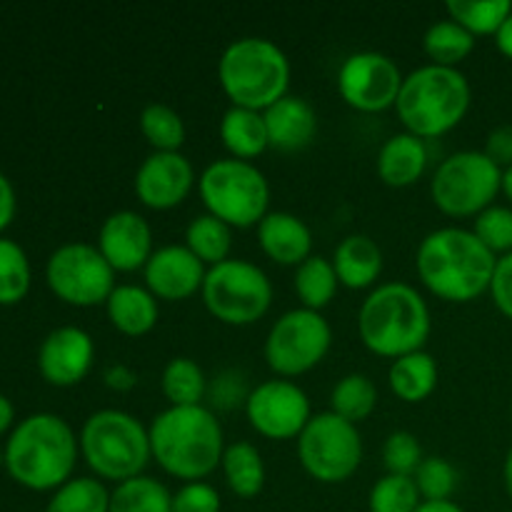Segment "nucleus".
Returning <instances> with one entry per match:
<instances>
[{"label": "nucleus", "instance_id": "nucleus-1", "mask_svg": "<svg viewBox=\"0 0 512 512\" xmlns=\"http://www.w3.org/2000/svg\"><path fill=\"white\" fill-rule=\"evenodd\" d=\"M498 258L473 230L438 228L418 245L415 268L425 288L448 303H473L488 293Z\"/></svg>", "mask_w": 512, "mask_h": 512}, {"label": "nucleus", "instance_id": "nucleus-2", "mask_svg": "<svg viewBox=\"0 0 512 512\" xmlns=\"http://www.w3.org/2000/svg\"><path fill=\"white\" fill-rule=\"evenodd\" d=\"M148 435L153 460L185 483H200L215 473L228 448L220 420L205 405L163 410L153 418Z\"/></svg>", "mask_w": 512, "mask_h": 512}, {"label": "nucleus", "instance_id": "nucleus-3", "mask_svg": "<svg viewBox=\"0 0 512 512\" xmlns=\"http://www.w3.org/2000/svg\"><path fill=\"white\" fill-rule=\"evenodd\" d=\"M80 443L73 428L55 413H35L20 420L5 443V468L23 488L58 490L73 475Z\"/></svg>", "mask_w": 512, "mask_h": 512}, {"label": "nucleus", "instance_id": "nucleus-4", "mask_svg": "<svg viewBox=\"0 0 512 512\" xmlns=\"http://www.w3.org/2000/svg\"><path fill=\"white\" fill-rule=\"evenodd\" d=\"M433 330L430 308L408 283H383L363 300L358 335L370 353L380 358H403L425 348Z\"/></svg>", "mask_w": 512, "mask_h": 512}, {"label": "nucleus", "instance_id": "nucleus-5", "mask_svg": "<svg viewBox=\"0 0 512 512\" xmlns=\"http://www.w3.org/2000/svg\"><path fill=\"white\" fill-rule=\"evenodd\" d=\"M470 98V83L458 68L428 63L405 75L395 113L405 125V133L433 140L463 123Z\"/></svg>", "mask_w": 512, "mask_h": 512}, {"label": "nucleus", "instance_id": "nucleus-6", "mask_svg": "<svg viewBox=\"0 0 512 512\" xmlns=\"http://www.w3.org/2000/svg\"><path fill=\"white\" fill-rule=\"evenodd\" d=\"M218 80L235 108L265 113L288 95L290 60L273 40L238 38L220 55Z\"/></svg>", "mask_w": 512, "mask_h": 512}, {"label": "nucleus", "instance_id": "nucleus-7", "mask_svg": "<svg viewBox=\"0 0 512 512\" xmlns=\"http://www.w3.org/2000/svg\"><path fill=\"white\" fill-rule=\"evenodd\" d=\"M80 455L100 480L125 483L148 468L150 435L148 428L125 410H98L85 420L80 430Z\"/></svg>", "mask_w": 512, "mask_h": 512}, {"label": "nucleus", "instance_id": "nucleus-8", "mask_svg": "<svg viewBox=\"0 0 512 512\" xmlns=\"http://www.w3.org/2000/svg\"><path fill=\"white\" fill-rule=\"evenodd\" d=\"M198 193L205 210L230 228H258L268 215L270 185L265 175L245 160H215L203 170Z\"/></svg>", "mask_w": 512, "mask_h": 512}, {"label": "nucleus", "instance_id": "nucleus-9", "mask_svg": "<svg viewBox=\"0 0 512 512\" xmlns=\"http://www.w3.org/2000/svg\"><path fill=\"white\" fill-rule=\"evenodd\" d=\"M503 193V170L483 150H460L435 170L430 198L450 218H478Z\"/></svg>", "mask_w": 512, "mask_h": 512}, {"label": "nucleus", "instance_id": "nucleus-10", "mask_svg": "<svg viewBox=\"0 0 512 512\" xmlns=\"http://www.w3.org/2000/svg\"><path fill=\"white\" fill-rule=\"evenodd\" d=\"M203 303L215 320L245 328L263 318L273 305V283L250 260L228 258L205 273Z\"/></svg>", "mask_w": 512, "mask_h": 512}, {"label": "nucleus", "instance_id": "nucleus-11", "mask_svg": "<svg viewBox=\"0 0 512 512\" xmlns=\"http://www.w3.org/2000/svg\"><path fill=\"white\" fill-rule=\"evenodd\" d=\"M298 460L318 483H345L363 463V438L358 425L348 423L333 410L313 415L298 438Z\"/></svg>", "mask_w": 512, "mask_h": 512}, {"label": "nucleus", "instance_id": "nucleus-12", "mask_svg": "<svg viewBox=\"0 0 512 512\" xmlns=\"http://www.w3.org/2000/svg\"><path fill=\"white\" fill-rule=\"evenodd\" d=\"M333 345V330L323 313L295 308L280 315L265 338V363L278 378H298L323 363Z\"/></svg>", "mask_w": 512, "mask_h": 512}, {"label": "nucleus", "instance_id": "nucleus-13", "mask_svg": "<svg viewBox=\"0 0 512 512\" xmlns=\"http://www.w3.org/2000/svg\"><path fill=\"white\" fill-rule=\"evenodd\" d=\"M45 280L53 295L75 308H95L108 303L115 290V270L100 255L98 245H60L45 265Z\"/></svg>", "mask_w": 512, "mask_h": 512}, {"label": "nucleus", "instance_id": "nucleus-14", "mask_svg": "<svg viewBox=\"0 0 512 512\" xmlns=\"http://www.w3.org/2000/svg\"><path fill=\"white\" fill-rule=\"evenodd\" d=\"M405 75L398 63L378 50H363L343 60L338 70V93L358 113H383L395 108Z\"/></svg>", "mask_w": 512, "mask_h": 512}, {"label": "nucleus", "instance_id": "nucleus-15", "mask_svg": "<svg viewBox=\"0 0 512 512\" xmlns=\"http://www.w3.org/2000/svg\"><path fill=\"white\" fill-rule=\"evenodd\" d=\"M245 415L250 428L268 440L300 438L310 423V400L293 380H265L253 388L245 400Z\"/></svg>", "mask_w": 512, "mask_h": 512}, {"label": "nucleus", "instance_id": "nucleus-16", "mask_svg": "<svg viewBox=\"0 0 512 512\" xmlns=\"http://www.w3.org/2000/svg\"><path fill=\"white\" fill-rule=\"evenodd\" d=\"M95 360V343L83 328L63 325L48 333L38 350V370L45 383L73 388L88 378Z\"/></svg>", "mask_w": 512, "mask_h": 512}, {"label": "nucleus", "instance_id": "nucleus-17", "mask_svg": "<svg viewBox=\"0 0 512 512\" xmlns=\"http://www.w3.org/2000/svg\"><path fill=\"white\" fill-rule=\"evenodd\" d=\"M195 185L193 163L183 153H153L135 173V195L150 210H173Z\"/></svg>", "mask_w": 512, "mask_h": 512}, {"label": "nucleus", "instance_id": "nucleus-18", "mask_svg": "<svg viewBox=\"0 0 512 512\" xmlns=\"http://www.w3.org/2000/svg\"><path fill=\"white\" fill-rule=\"evenodd\" d=\"M98 250L115 273H135L148 265L153 250V230L135 210H118L100 225Z\"/></svg>", "mask_w": 512, "mask_h": 512}, {"label": "nucleus", "instance_id": "nucleus-19", "mask_svg": "<svg viewBox=\"0 0 512 512\" xmlns=\"http://www.w3.org/2000/svg\"><path fill=\"white\" fill-rule=\"evenodd\" d=\"M205 265L185 245H165L150 255L143 268L145 288L158 300L180 303L193 298L205 283Z\"/></svg>", "mask_w": 512, "mask_h": 512}, {"label": "nucleus", "instance_id": "nucleus-20", "mask_svg": "<svg viewBox=\"0 0 512 512\" xmlns=\"http://www.w3.org/2000/svg\"><path fill=\"white\" fill-rule=\"evenodd\" d=\"M258 245L273 263L303 265L313 255V233L293 213H268L258 223Z\"/></svg>", "mask_w": 512, "mask_h": 512}, {"label": "nucleus", "instance_id": "nucleus-21", "mask_svg": "<svg viewBox=\"0 0 512 512\" xmlns=\"http://www.w3.org/2000/svg\"><path fill=\"white\" fill-rule=\"evenodd\" d=\"M265 128H268L270 148L295 153L313 143L318 133V115L308 100L298 95H285L278 103L270 105L263 113Z\"/></svg>", "mask_w": 512, "mask_h": 512}, {"label": "nucleus", "instance_id": "nucleus-22", "mask_svg": "<svg viewBox=\"0 0 512 512\" xmlns=\"http://www.w3.org/2000/svg\"><path fill=\"white\" fill-rule=\"evenodd\" d=\"M428 143L418 135L398 133L390 135L383 143L378 153V168L380 180L390 188H408L415 185L428 170Z\"/></svg>", "mask_w": 512, "mask_h": 512}, {"label": "nucleus", "instance_id": "nucleus-23", "mask_svg": "<svg viewBox=\"0 0 512 512\" xmlns=\"http://www.w3.org/2000/svg\"><path fill=\"white\" fill-rule=\"evenodd\" d=\"M333 268L340 285L350 290L373 288L383 273V250L368 235H348L333 253Z\"/></svg>", "mask_w": 512, "mask_h": 512}, {"label": "nucleus", "instance_id": "nucleus-24", "mask_svg": "<svg viewBox=\"0 0 512 512\" xmlns=\"http://www.w3.org/2000/svg\"><path fill=\"white\" fill-rule=\"evenodd\" d=\"M105 308L113 328L128 338L148 335L158 325V298L140 285H115Z\"/></svg>", "mask_w": 512, "mask_h": 512}, {"label": "nucleus", "instance_id": "nucleus-25", "mask_svg": "<svg viewBox=\"0 0 512 512\" xmlns=\"http://www.w3.org/2000/svg\"><path fill=\"white\" fill-rule=\"evenodd\" d=\"M220 140H223L225 150L235 160L250 163L253 158L263 155L270 148L263 113L248 108H235V105L228 108L223 120H220Z\"/></svg>", "mask_w": 512, "mask_h": 512}, {"label": "nucleus", "instance_id": "nucleus-26", "mask_svg": "<svg viewBox=\"0 0 512 512\" xmlns=\"http://www.w3.org/2000/svg\"><path fill=\"white\" fill-rule=\"evenodd\" d=\"M388 383L403 403H423L438 388V363L425 350L403 355L390 365Z\"/></svg>", "mask_w": 512, "mask_h": 512}, {"label": "nucleus", "instance_id": "nucleus-27", "mask_svg": "<svg viewBox=\"0 0 512 512\" xmlns=\"http://www.w3.org/2000/svg\"><path fill=\"white\" fill-rule=\"evenodd\" d=\"M225 475V483L233 490L238 498H255V495L263 493L265 488V463L260 450L253 443H238L228 445L223 455V463H220Z\"/></svg>", "mask_w": 512, "mask_h": 512}, {"label": "nucleus", "instance_id": "nucleus-28", "mask_svg": "<svg viewBox=\"0 0 512 512\" xmlns=\"http://www.w3.org/2000/svg\"><path fill=\"white\" fill-rule=\"evenodd\" d=\"M338 273L333 268V260L323 255H310L303 265L295 268V293H298L303 308L320 313L333 303L338 293Z\"/></svg>", "mask_w": 512, "mask_h": 512}, {"label": "nucleus", "instance_id": "nucleus-29", "mask_svg": "<svg viewBox=\"0 0 512 512\" xmlns=\"http://www.w3.org/2000/svg\"><path fill=\"white\" fill-rule=\"evenodd\" d=\"M185 248L195 255L203 265H220L230 258L233 248V228L223 220L213 218L210 213L198 215L190 220L185 230Z\"/></svg>", "mask_w": 512, "mask_h": 512}, {"label": "nucleus", "instance_id": "nucleus-30", "mask_svg": "<svg viewBox=\"0 0 512 512\" xmlns=\"http://www.w3.org/2000/svg\"><path fill=\"white\" fill-rule=\"evenodd\" d=\"M423 50L433 65H440V68H458L475 50V35H470L455 20H438L425 33Z\"/></svg>", "mask_w": 512, "mask_h": 512}, {"label": "nucleus", "instance_id": "nucleus-31", "mask_svg": "<svg viewBox=\"0 0 512 512\" xmlns=\"http://www.w3.org/2000/svg\"><path fill=\"white\" fill-rule=\"evenodd\" d=\"M110 512H173V493L160 480L138 475L115 485Z\"/></svg>", "mask_w": 512, "mask_h": 512}, {"label": "nucleus", "instance_id": "nucleus-32", "mask_svg": "<svg viewBox=\"0 0 512 512\" xmlns=\"http://www.w3.org/2000/svg\"><path fill=\"white\" fill-rule=\"evenodd\" d=\"M160 390L170 408H190V405H203L208 393V380L200 365L190 358H173L163 370Z\"/></svg>", "mask_w": 512, "mask_h": 512}, {"label": "nucleus", "instance_id": "nucleus-33", "mask_svg": "<svg viewBox=\"0 0 512 512\" xmlns=\"http://www.w3.org/2000/svg\"><path fill=\"white\" fill-rule=\"evenodd\" d=\"M330 405H333L335 415L358 425L373 415L375 405H378V388L368 375L350 373L338 380L333 395H330Z\"/></svg>", "mask_w": 512, "mask_h": 512}, {"label": "nucleus", "instance_id": "nucleus-34", "mask_svg": "<svg viewBox=\"0 0 512 512\" xmlns=\"http://www.w3.org/2000/svg\"><path fill=\"white\" fill-rule=\"evenodd\" d=\"M450 20L463 25L470 35H498L505 20L510 18V0H450L445 5Z\"/></svg>", "mask_w": 512, "mask_h": 512}, {"label": "nucleus", "instance_id": "nucleus-35", "mask_svg": "<svg viewBox=\"0 0 512 512\" xmlns=\"http://www.w3.org/2000/svg\"><path fill=\"white\" fill-rule=\"evenodd\" d=\"M140 133L155 153H180L185 143V123L178 110L163 103L145 105L140 113Z\"/></svg>", "mask_w": 512, "mask_h": 512}, {"label": "nucleus", "instance_id": "nucleus-36", "mask_svg": "<svg viewBox=\"0 0 512 512\" xmlns=\"http://www.w3.org/2000/svg\"><path fill=\"white\" fill-rule=\"evenodd\" d=\"M45 512H110V493L98 478H70L55 490Z\"/></svg>", "mask_w": 512, "mask_h": 512}, {"label": "nucleus", "instance_id": "nucleus-37", "mask_svg": "<svg viewBox=\"0 0 512 512\" xmlns=\"http://www.w3.org/2000/svg\"><path fill=\"white\" fill-rule=\"evenodd\" d=\"M30 290V260L15 240L0 238V305H18Z\"/></svg>", "mask_w": 512, "mask_h": 512}, {"label": "nucleus", "instance_id": "nucleus-38", "mask_svg": "<svg viewBox=\"0 0 512 512\" xmlns=\"http://www.w3.org/2000/svg\"><path fill=\"white\" fill-rule=\"evenodd\" d=\"M423 503L418 485L405 475H383L368 498L370 512H415Z\"/></svg>", "mask_w": 512, "mask_h": 512}, {"label": "nucleus", "instance_id": "nucleus-39", "mask_svg": "<svg viewBox=\"0 0 512 512\" xmlns=\"http://www.w3.org/2000/svg\"><path fill=\"white\" fill-rule=\"evenodd\" d=\"M473 233L478 235L480 243L495 255L512 253V208L508 205H490L488 210L475 218Z\"/></svg>", "mask_w": 512, "mask_h": 512}, {"label": "nucleus", "instance_id": "nucleus-40", "mask_svg": "<svg viewBox=\"0 0 512 512\" xmlns=\"http://www.w3.org/2000/svg\"><path fill=\"white\" fill-rule=\"evenodd\" d=\"M418 493L425 503L450 500L458 490V470L445 458H425L413 475Z\"/></svg>", "mask_w": 512, "mask_h": 512}, {"label": "nucleus", "instance_id": "nucleus-41", "mask_svg": "<svg viewBox=\"0 0 512 512\" xmlns=\"http://www.w3.org/2000/svg\"><path fill=\"white\" fill-rule=\"evenodd\" d=\"M423 448H420L418 438L408 430H395L388 435L383 445V463L390 475H405L413 478L415 470L423 463Z\"/></svg>", "mask_w": 512, "mask_h": 512}, {"label": "nucleus", "instance_id": "nucleus-42", "mask_svg": "<svg viewBox=\"0 0 512 512\" xmlns=\"http://www.w3.org/2000/svg\"><path fill=\"white\" fill-rule=\"evenodd\" d=\"M173 512H220V495L210 483H185L173 493Z\"/></svg>", "mask_w": 512, "mask_h": 512}, {"label": "nucleus", "instance_id": "nucleus-43", "mask_svg": "<svg viewBox=\"0 0 512 512\" xmlns=\"http://www.w3.org/2000/svg\"><path fill=\"white\" fill-rule=\"evenodd\" d=\"M490 295H493L495 308L512 320V253L498 258L493 283H490Z\"/></svg>", "mask_w": 512, "mask_h": 512}, {"label": "nucleus", "instance_id": "nucleus-44", "mask_svg": "<svg viewBox=\"0 0 512 512\" xmlns=\"http://www.w3.org/2000/svg\"><path fill=\"white\" fill-rule=\"evenodd\" d=\"M485 155L498 165L500 170L510 168L512 165V125H498L490 130L488 140H485Z\"/></svg>", "mask_w": 512, "mask_h": 512}, {"label": "nucleus", "instance_id": "nucleus-45", "mask_svg": "<svg viewBox=\"0 0 512 512\" xmlns=\"http://www.w3.org/2000/svg\"><path fill=\"white\" fill-rule=\"evenodd\" d=\"M238 375L235 373H223L220 380L213 388V400L220 408H233L240 400H248V395H243V383H238Z\"/></svg>", "mask_w": 512, "mask_h": 512}, {"label": "nucleus", "instance_id": "nucleus-46", "mask_svg": "<svg viewBox=\"0 0 512 512\" xmlns=\"http://www.w3.org/2000/svg\"><path fill=\"white\" fill-rule=\"evenodd\" d=\"M15 208H18V200H15L13 183L0 173V230H5L13 223Z\"/></svg>", "mask_w": 512, "mask_h": 512}, {"label": "nucleus", "instance_id": "nucleus-47", "mask_svg": "<svg viewBox=\"0 0 512 512\" xmlns=\"http://www.w3.org/2000/svg\"><path fill=\"white\" fill-rule=\"evenodd\" d=\"M105 385H108L110 390H118V393H128V390H133L135 385V373L128 368V365H110L108 370H105L103 375Z\"/></svg>", "mask_w": 512, "mask_h": 512}, {"label": "nucleus", "instance_id": "nucleus-48", "mask_svg": "<svg viewBox=\"0 0 512 512\" xmlns=\"http://www.w3.org/2000/svg\"><path fill=\"white\" fill-rule=\"evenodd\" d=\"M495 45H498V50L505 55V58L512 60V13L503 23V28L498 30V35H495Z\"/></svg>", "mask_w": 512, "mask_h": 512}, {"label": "nucleus", "instance_id": "nucleus-49", "mask_svg": "<svg viewBox=\"0 0 512 512\" xmlns=\"http://www.w3.org/2000/svg\"><path fill=\"white\" fill-rule=\"evenodd\" d=\"M15 420V408L13 403H10L8 398H5L3 393H0V435L5 433V430H10V425H13Z\"/></svg>", "mask_w": 512, "mask_h": 512}, {"label": "nucleus", "instance_id": "nucleus-50", "mask_svg": "<svg viewBox=\"0 0 512 512\" xmlns=\"http://www.w3.org/2000/svg\"><path fill=\"white\" fill-rule=\"evenodd\" d=\"M415 512H465L458 503L453 500H435V503H420V508Z\"/></svg>", "mask_w": 512, "mask_h": 512}, {"label": "nucleus", "instance_id": "nucleus-51", "mask_svg": "<svg viewBox=\"0 0 512 512\" xmlns=\"http://www.w3.org/2000/svg\"><path fill=\"white\" fill-rule=\"evenodd\" d=\"M503 480H505V490H508L510 500H512V448L505 455V465H503Z\"/></svg>", "mask_w": 512, "mask_h": 512}, {"label": "nucleus", "instance_id": "nucleus-52", "mask_svg": "<svg viewBox=\"0 0 512 512\" xmlns=\"http://www.w3.org/2000/svg\"><path fill=\"white\" fill-rule=\"evenodd\" d=\"M503 195L510 200V205H512V165L503 170Z\"/></svg>", "mask_w": 512, "mask_h": 512}, {"label": "nucleus", "instance_id": "nucleus-53", "mask_svg": "<svg viewBox=\"0 0 512 512\" xmlns=\"http://www.w3.org/2000/svg\"><path fill=\"white\" fill-rule=\"evenodd\" d=\"M0 465H5V455H3V450H0Z\"/></svg>", "mask_w": 512, "mask_h": 512}, {"label": "nucleus", "instance_id": "nucleus-54", "mask_svg": "<svg viewBox=\"0 0 512 512\" xmlns=\"http://www.w3.org/2000/svg\"><path fill=\"white\" fill-rule=\"evenodd\" d=\"M510 415H512V405H510Z\"/></svg>", "mask_w": 512, "mask_h": 512}, {"label": "nucleus", "instance_id": "nucleus-55", "mask_svg": "<svg viewBox=\"0 0 512 512\" xmlns=\"http://www.w3.org/2000/svg\"><path fill=\"white\" fill-rule=\"evenodd\" d=\"M510 512H512V510H510Z\"/></svg>", "mask_w": 512, "mask_h": 512}]
</instances>
